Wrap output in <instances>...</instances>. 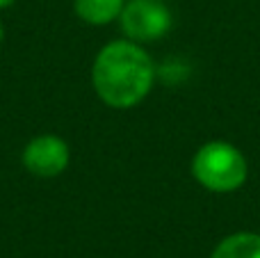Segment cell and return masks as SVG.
<instances>
[{"instance_id": "7a4b0ae2", "label": "cell", "mask_w": 260, "mask_h": 258, "mask_svg": "<svg viewBox=\"0 0 260 258\" xmlns=\"http://www.w3.org/2000/svg\"><path fill=\"white\" fill-rule=\"evenodd\" d=\"M247 160L238 146L229 142H208L199 146L192 158V176L199 185L217 195H229L244 185L247 181Z\"/></svg>"}, {"instance_id": "8992f818", "label": "cell", "mask_w": 260, "mask_h": 258, "mask_svg": "<svg viewBox=\"0 0 260 258\" xmlns=\"http://www.w3.org/2000/svg\"><path fill=\"white\" fill-rule=\"evenodd\" d=\"M210 258H260V233L240 231L226 236Z\"/></svg>"}, {"instance_id": "52a82bcc", "label": "cell", "mask_w": 260, "mask_h": 258, "mask_svg": "<svg viewBox=\"0 0 260 258\" xmlns=\"http://www.w3.org/2000/svg\"><path fill=\"white\" fill-rule=\"evenodd\" d=\"M14 3H16V0H0V9H7V7H12Z\"/></svg>"}, {"instance_id": "277c9868", "label": "cell", "mask_w": 260, "mask_h": 258, "mask_svg": "<svg viewBox=\"0 0 260 258\" xmlns=\"http://www.w3.org/2000/svg\"><path fill=\"white\" fill-rule=\"evenodd\" d=\"M23 167L39 178H55L69 167L71 151L57 135H39L30 140L23 149Z\"/></svg>"}, {"instance_id": "6da1fadb", "label": "cell", "mask_w": 260, "mask_h": 258, "mask_svg": "<svg viewBox=\"0 0 260 258\" xmlns=\"http://www.w3.org/2000/svg\"><path fill=\"white\" fill-rule=\"evenodd\" d=\"M157 69L142 44L130 39L110 41L99 50L91 67V85L105 105L128 110L139 105L153 89Z\"/></svg>"}, {"instance_id": "ba28073f", "label": "cell", "mask_w": 260, "mask_h": 258, "mask_svg": "<svg viewBox=\"0 0 260 258\" xmlns=\"http://www.w3.org/2000/svg\"><path fill=\"white\" fill-rule=\"evenodd\" d=\"M3 37H5V30H3V25H0V44H3Z\"/></svg>"}, {"instance_id": "5b68a950", "label": "cell", "mask_w": 260, "mask_h": 258, "mask_svg": "<svg viewBox=\"0 0 260 258\" xmlns=\"http://www.w3.org/2000/svg\"><path fill=\"white\" fill-rule=\"evenodd\" d=\"M126 0H73L76 14L89 25H108L121 16Z\"/></svg>"}, {"instance_id": "3957f363", "label": "cell", "mask_w": 260, "mask_h": 258, "mask_svg": "<svg viewBox=\"0 0 260 258\" xmlns=\"http://www.w3.org/2000/svg\"><path fill=\"white\" fill-rule=\"evenodd\" d=\"M119 23L126 39L146 44L171 30V12L162 0H130L123 5Z\"/></svg>"}]
</instances>
